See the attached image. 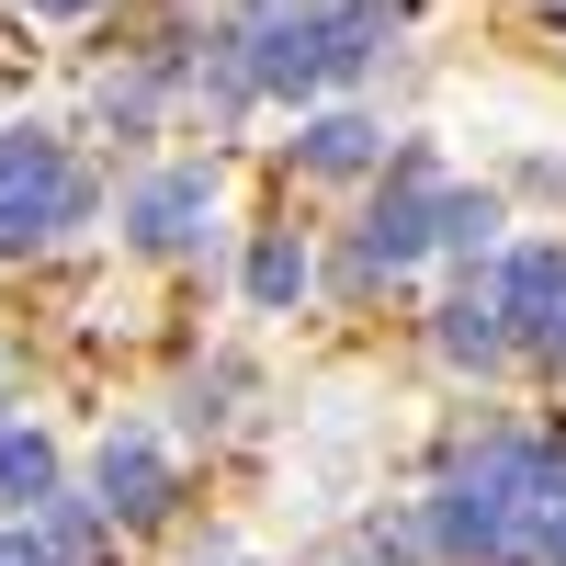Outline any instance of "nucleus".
<instances>
[{"label": "nucleus", "mask_w": 566, "mask_h": 566, "mask_svg": "<svg viewBox=\"0 0 566 566\" xmlns=\"http://www.w3.org/2000/svg\"><path fill=\"white\" fill-rule=\"evenodd\" d=\"M23 12H45V23H80V12H103V0H23Z\"/></svg>", "instance_id": "obj_15"}, {"label": "nucleus", "mask_w": 566, "mask_h": 566, "mask_svg": "<svg viewBox=\"0 0 566 566\" xmlns=\"http://www.w3.org/2000/svg\"><path fill=\"white\" fill-rule=\"evenodd\" d=\"M533 555H544V566H566V510H533Z\"/></svg>", "instance_id": "obj_13"}, {"label": "nucleus", "mask_w": 566, "mask_h": 566, "mask_svg": "<svg viewBox=\"0 0 566 566\" xmlns=\"http://www.w3.org/2000/svg\"><path fill=\"white\" fill-rule=\"evenodd\" d=\"M159 91H170V80H159L148 57H136V69H114L103 91H91V114H103L114 136H148V125H159Z\"/></svg>", "instance_id": "obj_11"}, {"label": "nucleus", "mask_w": 566, "mask_h": 566, "mask_svg": "<svg viewBox=\"0 0 566 566\" xmlns=\"http://www.w3.org/2000/svg\"><path fill=\"white\" fill-rule=\"evenodd\" d=\"M34 533H45V555H57V566H91V555H103V533H114V522H103V510H91V499H45V522H34Z\"/></svg>", "instance_id": "obj_12"}, {"label": "nucleus", "mask_w": 566, "mask_h": 566, "mask_svg": "<svg viewBox=\"0 0 566 566\" xmlns=\"http://www.w3.org/2000/svg\"><path fill=\"white\" fill-rule=\"evenodd\" d=\"M295 170H306V181H363V170H386V125H374V114H317V125H295Z\"/></svg>", "instance_id": "obj_6"}, {"label": "nucleus", "mask_w": 566, "mask_h": 566, "mask_svg": "<svg viewBox=\"0 0 566 566\" xmlns=\"http://www.w3.org/2000/svg\"><path fill=\"white\" fill-rule=\"evenodd\" d=\"M125 239H136V250H205V239H216V170H205V159L148 170V181L125 193Z\"/></svg>", "instance_id": "obj_3"}, {"label": "nucleus", "mask_w": 566, "mask_h": 566, "mask_svg": "<svg viewBox=\"0 0 566 566\" xmlns=\"http://www.w3.org/2000/svg\"><path fill=\"white\" fill-rule=\"evenodd\" d=\"M488 295H499L522 352H566V239H510L499 272H488Z\"/></svg>", "instance_id": "obj_2"}, {"label": "nucleus", "mask_w": 566, "mask_h": 566, "mask_svg": "<svg viewBox=\"0 0 566 566\" xmlns=\"http://www.w3.org/2000/svg\"><path fill=\"white\" fill-rule=\"evenodd\" d=\"M431 340H442V363H510V317H499V295H488V283H464V295L442 306V328H431Z\"/></svg>", "instance_id": "obj_7"}, {"label": "nucleus", "mask_w": 566, "mask_h": 566, "mask_svg": "<svg viewBox=\"0 0 566 566\" xmlns=\"http://www.w3.org/2000/svg\"><path fill=\"white\" fill-rule=\"evenodd\" d=\"M45 499H57V442L0 419V510H45Z\"/></svg>", "instance_id": "obj_9"}, {"label": "nucleus", "mask_w": 566, "mask_h": 566, "mask_svg": "<svg viewBox=\"0 0 566 566\" xmlns=\"http://www.w3.org/2000/svg\"><path fill=\"white\" fill-rule=\"evenodd\" d=\"M239 283H250V306H306V283H317V261H306V239H283V227H272V239H250V261H239Z\"/></svg>", "instance_id": "obj_8"}, {"label": "nucleus", "mask_w": 566, "mask_h": 566, "mask_svg": "<svg viewBox=\"0 0 566 566\" xmlns=\"http://www.w3.org/2000/svg\"><path fill=\"white\" fill-rule=\"evenodd\" d=\"M205 566H239V555H205Z\"/></svg>", "instance_id": "obj_16"}, {"label": "nucleus", "mask_w": 566, "mask_h": 566, "mask_svg": "<svg viewBox=\"0 0 566 566\" xmlns=\"http://www.w3.org/2000/svg\"><path fill=\"white\" fill-rule=\"evenodd\" d=\"M91 205H103V181H91L57 136H0V261H23L45 239H69V227H91Z\"/></svg>", "instance_id": "obj_1"}, {"label": "nucleus", "mask_w": 566, "mask_h": 566, "mask_svg": "<svg viewBox=\"0 0 566 566\" xmlns=\"http://www.w3.org/2000/svg\"><path fill=\"white\" fill-rule=\"evenodd\" d=\"M239 57H250V80H261V91L306 103V91L328 80V12H317V0H295V12H272V23H250V34H239Z\"/></svg>", "instance_id": "obj_4"}, {"label": "nucleus", "mask_w": 566, "mask_h": 566, "mask_svg": "<svg viewBox=\"0 0 566 566\" xmlns=\"http://www.w3.org/2000/svg\"><path fill=\"white\" fill-rule=\"evenodd\" d=\"M499 227H510V216H499V193H464V181L442 193V250H453V261H488V272H499V250H510Z\"/></svg>", "instance_id": "obj_10"}, {"label": "nucleus", "mask_w": 566, "mask_h": 566, "mask_svg": "<svg viewBox=\"0 0 566 566\" xmlns=\"http://www.w3.org/2000/svg\"><path fill=\"white\" fill-rule=\"evenodd\" d=\"M91 510L103 522H159L170 510V442L159 431H114L91 453Z\"/></svg>", "instance_id": "obj_5"}, {"label": "nucleus", "mask_w": 566, "mask_h": 566, "mask_svg": "<svg viewBox=\"0 0 566 566\" xmlns=\"http://www.w3.org/2000/svg\"><path fill=\"white\" fill-rule=\"evenodd\" d=\"M0 566H57V555H45V533H0Z\"/></svg>", "instance_id": "obj_14"}]
</instances>
